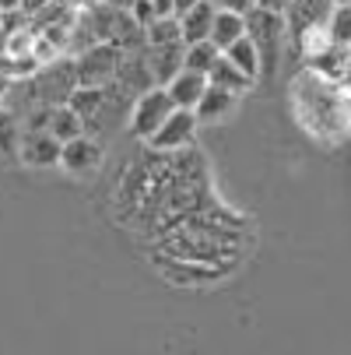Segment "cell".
Instances as JSON below:
<instances>
[{"mask_svg": "<svg viewBox=\"0 0 351 355\" xmlns=\"http://www.w3.org/2000/svg\"><path fill=\"white\" fill-rule=\"evenodd\" d=\"M109 4L120 8V11H130V8H134V0H109Z\"/></svg>", "mask_w": 351, "mask_h": 355, "instance_id": "obj_29", "label": "cell"}, {"mask_svg": "<svg viewBox=\"0 0 351 355\" xmlns=\"http://www.w3.org/2000/svg\"><path fill=\"white\" fill-rule=\"evenodd\" d=\"M215 15H218V8L211 4V0H200V4H193V8L179 18V25H183V42L193 46V42L211 39V32H215Z\"/></svg>", "mask_w": 351, "mask_h": 355, "instance_id": "obj_9", "label": "cell"}, {"mask_svg": "<svg viewBox=\"0 0 351 355\" xmlns=\"http://www.w3.org/2000/svg\"><path fill=\"white\" fill-rule=\"evenodd\" d=\"M193 4H200V0H176V18H183Z\"/></svg>", "mask_w": 351, "mask_h": 355, "instance_id": "obj_26", "label": "cell"}, {"mask_svg": "<svg viewBox=\"0 0 351 355\" xmlns=\"http://www.w3.org/2000/svg\"><path fill=\"white\" fill-rule=\"evenodd\" d=\"M147 67H152V78L155 85H169L183 67H186V42H172V46H155L152 49V60H147Z\"/></svg>", "mask_w": 351, "mask_h": 355, "instance_id": "obj_8", "label": "cell"}, {"mask_svg": "<svg viewBox=\"0 0 351 355\" xmlns=\"http://www.w3.org/2000/svg\"><path fill=\"white\" fill-rule=\"evenodd\" d=\"M208 74H197V71H179L165 88H169V95H172V103H176V110H197V103L204 98V92H208Z\"/></svg>", "mask_w": 351, "mask_h": 355, "instance_id": "obj_7", "label": "cell"}, {"mask_svg": "<svg viewBox=\"0 0 351 355\" xmlns=\"http://www.w3.org/2000/svg\"><path fill=\"white\" fill-rule=\"evenodd\" d=\"M218 11H239V15H249L257 8V0H211Z\"/></svg>", "mask_w": 351, "mask_h": 355, "instance_id": "obj_23", "label": "cell"}, {"mask_svg": "<svg viewBox=\"0 0 351 355\" xmlns=\"http://www.w3.org/2000/svg\"><path fill=\"white\" fill-rule=\"evenodd\" d=\"M225 57H228L249 81L260 78V53H257V46H253V39H249V35H242L239 42H232V46L225 49Z\"/></svg>", "mask_w": 351, "mask_h": 355, "instance_id": "obj_13", "label": "cell"}, {"mask_svg": "<svg viewBox=\"0 0 351 355\" xmlns=\"http://www.w3.org/2000/svg\"><path fill=\"white\" fill-rule=\"evenodd\" d=\"M246 35V15H239V11H218L215 15V32H211V42L222 49L232 46V42H239Z\"/></svg>", "mask_w": 351, "mask_h": 355, "instance_id": "obj_12", "label": "cell"}, {"mask_svg": "<svg viewBox=\"0 0 351 355\" xmlns=\"http://www.w3.org/2000/svg\"><path fill=\"white\" fill-rule=\"evenodd\" d=\"M67 106L84 120V127H91L95 116H106V106H109V85H106V88H74V95L67 98Z\"/></svg>", "mask_w": 351, "mask_h": 355, "instance_id": "obj_10", "label": "cell"}, {"mask_svg": "<svg viewBox=\"0 0 351 355\" xmlns=\"http://www.w3.org/2000/svg\"><path fill=\"white\" fill-rule=\"evenodd\" d=\"M18 155H21V162L32 166V169L60 166V159H64V141H57L49 130H21Z\"/></svg>", "mask_w": 351, "mask_h": 355, "instance_id": "obj_5", "label": "cell"}, {"mask_svg": "<svg viewBox=\"0 0 351 355\" xmlns=\"http://www.w3.org/2000/svg\"><path fill=\"white\" fill-rule=\"evenodd\" d=\"M246 35L253 39L260 53V71H274L281 53V15L267 8H253L246 15Z\"/></svg>", "mask_w": 351, "mask_h": 355, "instance_id": "obj_4", "label": "cell"}, {"mask_svg": "<svg viewBox=\"0 0 351 355\" xmlns=\"http://www.w3.org/2000/svg\"><path fill=\"white\" fill-rule=\"evenodd\" d=\"M288 4L291 0H257V8H267V11H278V15H285Z\"/></svg>", "mask_w": 351, "mask_h": 355, "instance_id": "obj_25", "label": "cell"}, {"mask_svg": "<svg viewBox=\"0 0 351 355\" xmlns=\"http://www.w3.org/2000/svg\"><path fill=\"white\" fill-rule=\"evenodd\" d=\"M120 67H123V49L113 42H98L74 60L78 88H106V85H113Z\"/></svg>", "mask_w": 351, "mask_h": 355, "instance_id": "obj_3", "label": "cell"}, {"mask_svg": "<svg viewBox=\"0 0 351 355\" xmlns=\"http://www.w3.org/2000/svg\"><path fill=\"white\" fill-rule=\"evenodd\" d=\"M172 113H176V103H172L169 88L152 85V88H144V92L134 98V106H130V130H134L141 141H152Z\"/></svg>", "mask_w": 351, "mask_h": 355, "instance_id": "obj_2", "label": "cell"}, {"mask_svg": "<svg viewBox=\"0 0 351 355\" xmlns=\"http://www.w3.org/2000/svg\"><path fill=\"white\" fill-rule=\"evenodd\" d=\"M18 144H21V120L11 110L0 106V151H4V155H15Z\"/></svg>", "mask_w": 351, "mask_h": 355, "instance_id": "obj_19", "label": "cell"}, {"mask_svg": "<svg viewBox=\"0 0 351 355\" xmlns=\"http://www.w3.org/2000/svg\"><path fill=\"white\" fill-rule=\"evenodd\" d=\"M130 15H134V21H137L141 28H147V25H152V21L159 18V15H155V4H152V0H134Z\"/></svg>", "mask_w": 351, "mask_h": 355, "instance_id": "obj_22", "label": "cell"}, {"mask_svg": "<svg viewBox=\"0 0 351 355\" xmlns=\"http://www.w3.org/2000/svg\"><path fill=\"white\" fill-rule=\"evenodd\" d=\"M208 81L211 85H218V88H228V92H242V88H249V85H253V81H249L225 53L218 57V64L211 67V74H208Z\"/></svg>", "mask_w": 351, "mask_h": 355, "instance_id": "obj_16", "label": "cell"}, {"mask_svg": "<svg viewBox=\"0 0 351 355\" xmlns=\"http://www.w3.org/2000/svg\"><path fill=\"white\" fill-rule=\"evenodd\" d=\"M337 85L351 92V60H348V67H344V74H341V81H337Z\"/></svg>", "mask_w": 351, "mask_h": 355, "instance_id": "obj_28", "label": "cell"}, {"mask_svg": "<svg viewBox=\"0 0 351 355\" xmlns=\"http://www.w3.org/2000/svg\"><path fill=\"white\" fill-rule=\"evenodd\" d=\"M49 134H53L57 141H78L84 134V120L71 110V106H57L53 110V123H49Z\"/></svg>", "mask_w": 351, "mask_h": 355, "instance_id": "obj_15", "label": "cell"}, {"mask_svg": "<svg viewBox=\"0 0 351 355\" xmlns=\"http://www.w3.org/2000/svg\"><path fill=\"white\" fill-rule=\"evenodd\" d=\"M218 57H222V49H218L211 39H204V42H193V46H186V71L211 74V67L218 64Z\"/></svg>", "mask_w": 351, "mask_h": 355, "instance_id": "obj_17", "label": "cell"}, {"mask_svg": "<svg viewBox=\"0 0 351 355\" xmlns=\"http://www.w3.org/2000/svg\"><path fill=\"white\" fill-rule=\"evenodd\" d=\"M98 155H102V151H98V144L91 141V137H78V141H67L64 144V159H60V166L67 169V173H91L95 166H98Z\"/></svg>", "mask_w": 351, "mask_h": 355, "instance_id": "obj_11", "label": "cell"}, {"mask_svg": "<svg viewBox=\"0 0 351 355\" xmlns=\"http://www.w3.org/2000/svg\"><path fill=\"white\" fill-rule=\"evenodd\" d=\"M334 4H351V0H334Z\"/></svg>", "mask_w": 351, "mask_h": 355, "instance_id": "obj_31", "label": "cell"}, {"mask_svg": "<svg viewBox=\"0 0 351 355\" xmlns=\"http://www.w3.org/2000/svg\"><path fill=\"white\" fill-rule=\"evenodd\" d=\"M334 0H291L285 18H288V39L298 46V49H309L313 35L320 39H330L327 35V25H330V15H334Z\"/></svg>", "mask_w": 351, "mask_h": 355, "instance_id": "obj_1", "label": "cell"}, {"mask_svg": "<svg viewBox=\"0 0 351 355\" xmlns=\"http://www.w3.org/2000/svg\"><path fill=\"white\" fill-rule=\"evenodd\" d=\"M232 103H235V92H228V88H218V85H208V92H204V98L197 103V120H218V116H225L228 110H232Z\"/></svg>", "mask_w": 351, "mask_h": 355, "instance_id": "obj_14", "label": "cell"}, {"mask_svg": "<svg viewBox=\"0 0 351 355\" xmlns=\"http://www.w3.org/2000/svg\"><path fill=\"white\" fill-rule=\"evenodd\" d=\"M147 35V46H172V42H183V25H179V18H155L152 25L144 28Z\"/></svg>", "mask_w": 351, "mask_h": 355, "instance_id": "obj_18", "label": "cell"}, {"mask_svg": "<svg viewBox=\"0 0 351 355\" xmlns=\"http://www.w3.org/2000/svg\"><path fill=\"white\" fill-rule=\"evenodd\" d=\"M0 11H21V0H0Z\"/></svg>", "mask_w": 351, "mask_h": 355, "instance_id": "obj_27", "label": "cell"}, {"mask_svg": "<svg viewBox=\"0 0 351 355\" xmlns=\"http://www.w3.org/2000/svg\"><path fill=\"white\" fill-rule=\"evenodd\" d=\"M197 113L193 110H176L165 123H162V130L147 141L152 148H159V151H179V148H186L190 141H193V134H197Z\"/></svg>", "mask_w": 351, "mask_h": 355, "instance_id": "obj_6", "label": "cell"}, {"mask_svg": "<svg viewBox=\"0 0 351 355\" xmlns=\"http://www.w3.org/2000/svg\"><path fill=\"white\" fill-rule=\"evenodd\" d=\"M53 110L57 106H32L21 116V130H49V123H53Z\"/></svg>", "mask_w": 351, "mask_h": 355, "instance_id": "obj_21", "label": "cell"}, {"mask_svg": "<svg viewBox=\"0 0 351 355\" xmlns=\"http://www.w3.org/2000/svg\"><path fill=\"white\" fill-rule=\"evenodd\" d=\"M159 18H176V0H152Z\"/></svg>", "mask_w": 351, "mask_h": 355, "instance_id": "obj_24", "label": "cell"}, {"mask_svg": "<svg viewBox=\"0 0 351 355\" xmlns=\"http://www.w3.org/2000/svg\"><path fill=\"white\" fill-rule=\"evenodd\" d=\"M327 35L334 46H351V4H337L327 25Z\"/></svg>", "mask_w": 351, "mask_h": 355, "instance_id": "obj_20", "label": "cell"}, {"mask_svg": "<svg viewBox=\"0 0 351 355\" xmlns=\"http://www.w3.org/2000/svg\"><path fill=\"white\" fill-rule=\"evenodd\" d=\"M0 28H4V11H0Z\"/></svg>", "mask_w": 351, "mask_h": 355, "instance_id": "obj_30", "label": "cell"}]
</instances>
